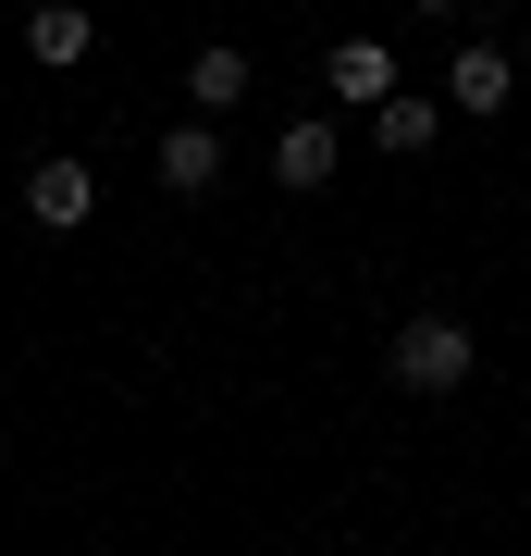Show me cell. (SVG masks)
Instances as JSON below:
<instances>
[{"mask_svg":"<svg viewBox=\"0 0 531 556\" xmlns=\"http://www.w3.org/2000/svg\"><path fill=\"white\" fill-rule=\"evenodd\" d=\"M470 321H408V334H395V383H408V396H457V383H470Z\"/></svg>","mask_w":531,"mask_h":556,"instance_id":"cell-1","label":"cell"},{"mask_svg":"<svg viewBox=\"0 0 531 556\" xmlns=\"http://www.w3.org/2000/svg\"><path fill=\"white\" fill-rule=\"evenodd\" d=\"M149 174L174 186V199H198V186H223V124H211V112H186L174 137L149 149Z\"/></svg>","mask_w":531,"mask_h":556,"instance_id":"cell-2","label":"cell"},{"mask_svg":"<svg viewBox=\"0 0 531 556\" xmlns=\"http://www.w3.org/2000/svg\"><path fill=\"white\" fill-rule=\"evenodd\" d=\"M507 87H519V62L494 50V38H470V50L445 62V100H457V112H507Z\"/></svg>","mask_w":531,"mask_h":556,"instance_id":"cell-3","label":"cell"},{"mask_svg":"<svg viewBox=\"0 0 531 556\" xmlns=\"http://www.w3.org/2000/svg\"><path fill=\"white\" fill-rule=\"evenodd\" d=\"M25 50L62 75V62H87V50H99V13H87V0H38V13H25Z\"/></svg>","mask_w":531,"mask_h":556,"instance_id":"cell-4","label":"cell"},{"mask_svg":"<svg viewBox=\"0 0 531 556\" xmlns=\"http://www.w3.org/2000/svg\"><path fill=\"white\" fill-rule=\"evenodd\" d=\"M236 100H248V50H236V38H211V50L186 62V112H211V124H223Z\"/></svg>","mask_w":531,"mask_h":556,"instance_id":"cell-5","label":"cell"},{"mask_svg":"<svg viewBox=\"0 0 531 556\" xmlns=\"http://www.w3.org/2000/svg\"><path fill=\"white\" fill-rule=\"evenodd\" d=\"M273 186H334V124H321V112H296L273 137Z\"/></svg>","mask_w":531,"mask_h":556,"instance_id":"cell-6","label":"cell"},{"mask_svg":"<svg viewBox=\"0 0 531 556\" xmlns=\"http://www.w3.org/2000/svg\"><path fill=\"white\" fill-rule=\"evenodd\" d=\"M321 75H334V100H358V112L395 100V50H383V38H334V62H321Z\"/></svg>","mask_w":531,"mask_h":556,"instance_id":"cell-7","label":"cell"},{"mask_svg":"<svg viewBox=\"0 0 531 556\" xmlns=\"http://www.w3.org/2000/svg\"><path fill=\"white\" fill-rule=\"evenodd\" d=\"M87 211H99V174H87V161H38V223H50V236H75Z\"/></svg>","mask_w":531,"mask_h":556,"instance_id":"cell-8","label":"cell"},{"mask_svg":"<svg viewBox=\"0 0 531 556\" xmlns=\"http://www.w3.org/2000/svg\"><path fill=\"white\" fill-rule=\"evenodd\" d=\"M371 149H433V100H420V87H395V100H371Z\"/></svg>","mask_w":531,"mask_h":556,"instance_id":"cell-9","label":"cell"},{"mask_svg":"<svg viewBox=\"0 0 531 556\" xmlns=\"http://www.w3.org/2000/svg\"><path fill=\"white\" fill-rule=\"evenodd\" d=\"M408 13H457V0H408Z\"/></svg>","mask_w":531,"mask_h":556,"instance_id":"cell-10","label":"cell"}]
</instances>
